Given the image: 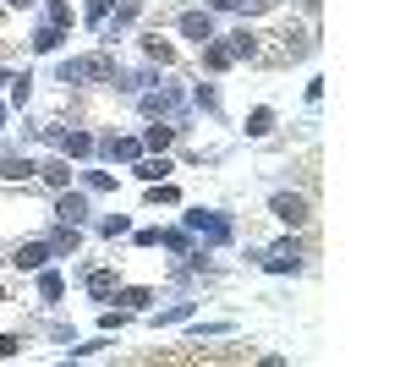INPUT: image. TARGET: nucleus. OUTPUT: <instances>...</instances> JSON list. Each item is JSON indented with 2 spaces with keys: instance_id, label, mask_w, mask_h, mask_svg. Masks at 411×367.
<instances>
[{
  "instance_id": "obj_1",
  "label": "nucleus",
  "mask_w": 411,
  "mask_h": 367,
  "mask_svg": "<svg viewBox=\"0 0 411 367\" xmlns=\"http://www.w3.org/2000/svg\"><path fill=\"white\" fill-rule=\"evenodd\" d=\"M274 214H280L286 225H302L308 220V203H302V198H274Z\"/></svg>"
},
{
  "instance_id": "obj_2",
  "label": "nucleus",
  "mask_w": 411,
  "mask_h": 367,
  "mask_svg": "<svg viewBox=\"0 0 411 367\" xmlns=\"http://www.w3.org/2000/svg\"><path fill=\"white\" fill-rule=\"evenodd\" d=\"M181 28H186V33H192V39H198V44H203V39H208V17H186V22H181Z\"/></svg>"
},
{
  "instance_id": "obj_3",
  "label": "nucleus",
  "mask_w": 411,
  "mask_h": 367,
  "mask_svg": "<svg viewBox=\"0 0 411 367\" xmlns=\"http://www.w3.org/2000/svg\"><path fill=\"white\" fill-rule=\"evenodd\" d=\"M17 264H22V269H33V264H44V247H22V252H17Z\"/></svg>"
}]
</instances>
